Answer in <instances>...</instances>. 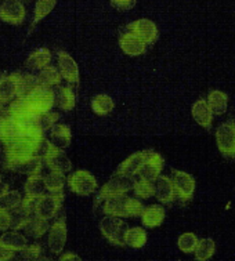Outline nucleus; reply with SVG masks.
<instances>
[{"label": "nucleus", "mask_w": 235, "mask_h": 261, "mask_svg": "<svg viewBox=\"0 0 235 261\" xmlns=\"http://www.w3.org/2000/svg\"><path fill=\"white\" fill-rule=\"evenodd\" d=\"M0 19L7 24L21 25L25 19V7L19 0H5L0 6Z\"/></svg>", "instance_id": "9b49d317"}, {"label": "nucleus", "mask_w": 235, "mask_h": 261, "mask_svg": "<svg viewBox=\"0 0 235 261\" xmlns=\"http://www.w3.org/2000/svg\"><path fill=\"white\" fill-rule=\"evenodd\" d=\"M192 118L197 122L199 126H202L203 128L212 127V122H213V112H212L211 107L207 104L206 100H198L195 104L192 105L191 110Z\"/></svg>", "instance_id": "aec40b11"}, {"label": "nucleus", "mask_w": 235, "mask_h": 261, "mask_svg": "<svg viewBox=\"0 0 235 261\" xmlns=\"http://www.w3.org/2000/svg\"><path fill=\"white\" fill-rule=\"evenodd\" d=\"M215 250H216V243L211 238H203L198 242V246L195 249V260L198 261H207L209 258H212V256L215 254Z\"/></svg>", "instance_id": "72a5a7b5"}, {"label": "nucleus", "mask_w": 235, "mask_h": 261, "mask_svg": "<svg viewBox=\"0 0 235 261\" xmlns=\"http://www.w3.org/2000/svg\"><path fill=\"white\" fill-rule=\"evenodd\" d=\"M163 165H165V161L163 158L156 153V152L151 151L149 152L148 158L147 161L143 165V167L140 169L139 171V177L143 178V180H148V181H155L161 176V171L163 169Z\"/></svg>", "instance_id": "dca6fc26"}, {"label": "nucleus", "mask_w": 235, "mask_h": 261, "mask_svg": "<svg viewBox=\"0 0 235 261\" xmlns=\"http://www.w3.org/2000/svg\"><path fill=\"white\" fill-rule=\"evenodd\" d=\"M32 213H29L28 210L24 209L22 206H19L17 209L11 212V229H22L27 225L29 220H31Z\"/></svg>", "instance_id": "58836bf2"}, {"label": "nucleus", "mask_w": 235, "mask_h": 261, "mask_svg": "<svg viewBox=\"0 0 235 261\" xmlns=\"http://www.w3.org/2000/svg\"><path fill=\"white\" fill-rule=\"evenodd\" d=\"M58 67H60L61 76L68 83H73V85L79 83V69H77L76 62L68 53L58 51Z\"/></svg>", "instance_id": "a211bd4d"}, {"label": "nucleus", "mask_w": 235, "mask_h": 261, "mask_svg": "<svg viewBox=\"0 0 235 261\" xmlns=\"http://www.w3.org/2000/svg\"><path fill=\"white\" fill-rule=\"evenodd\" d=\"M111 5L115 9L126 11V10H130L135 7L136 0H111Z\"/></svg>", "instance_id": "c03bdc74"}, {"label": "nucleus", "mask_w": 235, "mask_h": 261, "mask_svg": "<svg viewBox=\"0 0 235 261\" xmlns=\"http://www.w3.org/2000/svg\"><path fill=\"white\" fill-rule=\"evenodd\" d=\"M149 152L151 151H139L133 153V155H130L126 161L122 162L119 166H118L115 174L127 177H135L136 174H139L140 169L143 167V165L147 161Z\"/></svg>", "instance_id": "2eb2a0df"}, {"label": "nucleus", "mask_w": 235, "mask_h": 261, "mask_svg": "<svg viewBox=\"0 0 235 261\" xmlns=\"http://www.w3.org/2000/svg\"><path fill=\"white\" fill-rule=\"evenodd\" d=\"M165 207L161 204H151L147 206L141 213V223L144 224L147 228H156L163 223L165 220Z\"/></svg>", "instance_id": "412c9836"}, {"label": "nucleus", "mask_w": 235, "mask_h": 261, "mask_svg": "<svg viewBox=\"0 0 235 261\" xmlns=\"http://www.w3.org/2000/svg\"><path fill=\"white\" fill-rule=\"evenodd\" d=\"M51 61V53L50 50L46 47L38 48L36 51H34L28 57L25 65L29 68V69H43L50 64Z\"/></svg>", "instance_id": "b1692460"}, {"label": "nucleus", "mask_w": 235, "mask_h": 261, "mask_svg": "<svg viewBox=\"0 0 235 261\" xmlns=\"http://www.w3.org/2000/svg\"><path fill=\"white\" fill-rule=\"evenodd\" d=\"M19 73H11L0 82V105L7 104L17 95Z\"/></svg>", "instance_id": "4be33fe9"}, {"label": "nucleus", "mask_w": 235, "mask_h": 261, "mask_svg": "<svg viewBox=\"0 0 235 261\" xmlns=\"http://www.w3.org/2000/svg\"><path fill=\"white\" fill-rule=\"evenodd\" d=\"M198 242H199V239H198L195 233L184 232L178 237L177 246L182 253L190 254V253L195 252V249H197L198 246Z\"/></svg>", "instance_id": "4c0bfd02"}, {"label": "nucleus", "mask_w": 235, "mask_h": 261, "mask_svg": "<svg viewBox=\"0 0 235 261\" xmlns=\"http://www.w3.org/2000/svg\"><path fill=\"white\" fill-rule=\"evenodd\" d=\"M64 202V192L61 194L43 195L36 200L35 204V216L39 219L51 220L54 219L61 209Z\"/></svg>", "instance_id": "423d86ee"}, {"label": "nucleus", "mask_w": 235, "mask_h": 261, "mask_svg": "<svg viewBox=\"0 0 235 261\" xmlns=\"http://www.w3.org/2000/svg\"><path fill=\"white\" fill-rule=\"evenodd\" d=\"M127 29H129L130 32L137 35L147 44H152L158 39V28H156L155 22H152L151 19H137L135 22H130L127 25Z\"/></svg>", "instance_id": "ddd939ff"}, {"label": "nucleus", "mask_w": 235, "mask_h": 261, "mask_svg": "<svg viewBox=\"0 0 235 261\" xmlns=\"http://www.w3.org/2000/svg\"><path fill=\"white\" fill-rule=\"evenodd\" d=\"M56 93V104L60 110L71 111L75 107V94L71 87H58Z\"/></svg>", "instance_id": "c756f323"}, {"label": "nucleus", "mask_w": 235, "mask_h": 261, "mask_svg": "<svg viewBox=\"0 0 235 261\" xmlns=\"http://www.w3.org/2000/svg\"><path fill=\"white\" fill-rule=\"evenodd\" d=\"M43 254V247L39 243H34L31 246H27L24 250H21V258L24 260H39Z\"/></svg>", "instance_id": "79ce46f5"}, {"label": "nucleus", "mask_w": 235, "mask_h": 261, "mask_svg": "<svg viewBox=\"0 0 235 261\" xmlns=\"http://www.w3.org/2000/svg\"><path fill=\"white\" fill-rule=\"evenodd\" d=\"M61 72L57 71V68L54 67H46L43 69H40V73L38 76L39 86L43 87H53V86H58L61 82Z\"/></svg>", "instance_id": "2f4dec72"}, {"label": "nucleus", "mask_w": 235, "mask_h": 261, "mask_svg": "<svg viewBox=\"0 0 235 261\" xmlns=\"http://www.w3.org/2000/svg\"><path fill=\"white\" fill-rule=\"evenodd\" d=\"M0 242L3 243L5 246H7L14 252H21L24 250L25 247L28 246L27 238L24 235H21L17 231H11V232H5L0 237Z\"/></svg>", "instance_id": "cd10ccee"}, {"label": "nucleus", "mask_w": 235, "mask_h": 261, "mask_svg": "<svg viewBox=\"0 0 235 261\" xmlns=\"http://www.w3.org/2000/svg\"><path fill=\"white\" fill-rule=\"evenodd\" d=\"M11 228V212L0 206V231H7Z\"/></svg>", "instance_id": "37998d69"}, {"label": "nucleus", "mask_w": 235, "mask_h": 261, "mask_svg": "<svg viewBox=\"0 0 235 261\" xmlns=\"http://www.w3.org/2000/svg\"><path fill=\"white\" fill-rule=\"evenodd\" d=\"M39 86L38 76L34 75H21L18 77V90H17V97L18 98H25L28 97L32 91Z\"/></svg>", "instance_id": "f704fd0d"}, {"label": "nucleus", "mask_w": 235, "mask_h": 261, "mask_svg": "<svg viewBox=\"0 0 235 261\" xmlns=\"http://www.w3.org/2000/svg\"><path fill=\"white\" fill-rule=\"evenodd\" d=\"M50 130H51V133H50L51 143H53L56 147L61 148V149L69 147L72 134H71V128L68 127L67 124L56 123Z\"/></svg>", "instance_id": "5701e85b"}, {"label": "nucleus", "mask_w": 235, "mask_h": 261, "mask_svg": "<svg viewBox=\"0 0 235 261\" xmlns=\"http://www.w3.org/2000/svg\"><path fill=\"white\" fill-rule=\"evenodd\" d=\"M119 47L122 48V51L130 57H139L141 54H144L145 50H147V43L143 42L133 32H127V34H123L120 36Z\"/></svg>", "instance_id": "f3484780"}, {"label": "nucleus", "mask_w": 235, "mask_h": 261, "mask_svg": "<svg viewBox=\"0 0 235 261\" xmlns=\"http://www.w3.org/2000/svg\"><path fill=\"white\" fill-rule=\"evenodd\" d=\"M22 203V198L18 191H9L0 198V206L7 210H14Z\"/></svg>", "instance_id": "ea45409f"}, {"label": "nucleus", "mask_w": 235, "mask_h": 261, "mask_svg": "<svg viewBox=\"0 0 235 261\" xmlns=\"http://www.w3.org/2000/svg\"><path fill=\"white\" fill-rule=\"evenodd\" d=\"M135 182L136 181L133 180V177L115 174V177H112L107 184L101 187L100 192L97 194L96 199H94V209H97V206L102 200L108 199L111 196H119V195L127 194L130 190H133Z\"/></svg>", "instance_id": "7ed1b4c3"}, {"label": "nucleus", "mask_w": 235, "mask_h": 261, "mask_svg": "<svg viewBox=\"0 0 235 261\" xmlns=\"http://www.w3.org/2000/svg\"><path fill=\"white\" fill-rule=\"evenodd\" d=\"M67 223H65V217H60L57 221H54V224L48 229V249L51 250L54 254H60L63 252L65 242H67Z\"/></svg>", "instance_id": "9d476101"}, {"label": "nucleus", "mask_w": 235, "mask_h": 261, "mask_svg": "<svg viewBox=\"0 0 235 261\" xmlns=\"http://www.w3.org/2000/svg\"><path fill=\"white\" fill-rule=\"evenodd\" d=\"M42 141L38 143V141H31V140H19V141H15V143L7 144L5 149L6 163H11V162L22 159V158L38 155Z\"/></svg>", "instance_id": "1a4fd4ad"}, {"label": "nucleus", "mask_w": 235, "mask_h": 261, "mask_svg": "<svg viewBox=\"0 0 235 261\" xmlns=\"http://www.w3.org/2000/svg\"><path fill=\"white\" fill-rule=\"evenodd\" d=\"M144 206L141 200L129 198L125 195L119 196H111L106 199L102 206V213L106 216H115L120 219H129V217H139L143 213Z\"/></svg>", "instance_id": "f03ea898"}, {"label": "nucleus", "mask_w": 235, "mask_h": 261, "mask_svg": "<svg viewBox=\"0 0 235 261\" xmlns=\"http://www.w3.org/2000/svg\"><path fill=\"white\" fill-rule=\"evenodd\" d=\"M65 173L63 171H56L51 170L48 173L47 176L44 177L46 181V187L50 194H61L65 186Z\"/></svg>", "instance_id": "473e14b6"}, {"label": "nucleus", "mask_w": 235, "mask_h": 261, "mask_svg": "<svg viewBox=\"0 0 235 261\" xmlns=\"http://www.w3.org/2000/svg\"><path fill=\"white\" fill-rule=\"evenodd\" d=\"M133 191H135V195L140 199H148L151 196H155V184L154 181L143 180L140 178L135 182V187H133Z\"/></svg>", "instance_id": "e433bc0d"}, {"label": "nucleus", "mask_w": 235, "mask_h": 261, "mask_svg": "<svg viewBox=\"0 0 235 261\" xmlns=\"http://www.w3.org/2000/svg\"><path fill=\"white\" fill-rule=\"evenodd\" d=\"M68 187L73 194L89 196L97 190L96 177L87 170H77L68 177Z\"/></svg>", "instance_id": "6e6552de"}, {"label": "nucleus", "mask_w": 235, "mask_h": 261, "mask_svg": "<svg viewBox=\"0 0 235 261\" xmlns=\"http://www.w3.org/2000/svg\"><path fill=\"white\" fill-rule=\"evenodd\" d=\"M47 187H46V181L43 177H40L39 174H32L28 177V180L25 182L24 191L27 196H32V198H40L46 195Z\"/></svg>", "instance_id": "a878e982"}, {"label": "nucleus", "mask_w": 235, "mask_h": 261, "mask_svg": "<svg viewBox=\"0 0 235 261\" xmlns=\"http://www.w3.org/2000/svg\"><path fill=\"white\" fill-rule=\"evenodd\" d=\"M60 118V115L57 112H51V111H48V112H44V114H39L36 116V122H38L39 127L42 128L43 132L46 130H50V128L53 127L56 122Z\"/></svg>", "instance_id": "a19ab883"}, {"label": "nucleus", "mask_w": 235, "mask_h": 261, "mask_svg": "<svg viewBox=\"0 0 235 261\" xmlns=\"http://www.w3.org/2000/svg\"><path fill=\"white\" fill-rule=\"evenodd\" d=\"M173 184L176 194L181 200H191L195 192V180L186 171L173 170Z\"/></svg>", "instance_id": "f8f14e48"}, {"label": "nucleus", "mask_w": 235, "mask_h": 261, "mask_svg": "<svg viewBox=\"0 0 235 261\" xmlns=\"http://www.w3.org/2000/svg\"><path fill=\"white\" fill-rule=\"evenodd\" d=\"M60 260H61V261H67V260H76V261H79V260H81V257L76 256L75 253H65L64 256L60 257Z\"/></svg>", "instance_id": "49530a36"}, {"label": "nucleus", "mask_w": 235, "mask_h": 261, "mask_svg": "<svg viewBox=\"0 0 235 261\" xmlns=\"http://www.w3.org/2000/svg\"><path fill=\"white\" fill-rule=\"evenodd\" d=\"M14 250H11L7 246H5L3 243L0 242V261H7L14 258Z\"/></svg>", "instance_id": "a18cd8bd"}, {"label": "nucleus", "mask_w": 235, "mask_h": 261, "mask_svg": "<svg viewBox=\"0 0 235 261\" xmlns=\"http://www.w3.org/2000/svg\"><path fill=\"white\" fill-rule=\"evenodd\" d=\"M25 232L27 235H29L31 238H34V239H39V238H42L44 233L47 232L50 227H48V223L47 220H43V219H39V217H31L27 225L24 228Z\"/></svg>", "instance_id": "c85d7f7f"}, {"label": "nucleus", "mask_w": 235, "mask_h": 261, "mask_svg": "<svg viewBox=\"0 0 235 261\" xmlns=\"http://www.w3.org/2000/svg\"><path fill=\"white\" fill-rule=\"evenodd\" d=\"M42 165H43V158L40 155H32V156L22 158L11 163H6V169L18 171L21 174L32 176V174H39L42 171Z\"/></svg>", "instance_id": "4468645a"}, {"label": "nucleus", "mask_w": 235, "mask_h": 261, "mask_svg": "<svg viewBox=\"0 0 235 261\" xmlns=\"http://www.w3.org/2000/svg\"><path fill=\"white\" fill-rule=\"evenodd\" d=\"M54 104H56V93L50 87L38 86L28 97L18 98L14 102H11L9 115L17 119L35 116L51 111Z\"/></svg>", "instance_id": "f257e3e1"}, {"label": "nucleus", "mask_w": 235, "mask_h": 261, "mask_svg": "<svg viewBox=\"0 0 235 261\" xmlns=\"http://www.w3.org/2000/svg\"><path fill=\"white\" fill-rule=\"evenodd\" d=\"M126 229H127V225L125 221L115 216H106L100 223L101 233L108 242L116 246H125L123 237H125Z\"/></svg>", "instance_id": "20e7f679"}, {"label": "nucleus", "mask_w": 235, "mask_h": 261, "mask_svg": "<svg viewBox=\"0 0 235 261\" xmlns=\"http://www.w3.org/2000/svg\"><path fill=\"white\" fill-rule=\"evenodd\" d=\"M123 241H125L126 246L140 249V247L145 246V243H147V232H145L144 228L141 227L127 228Z\"/></svg>", "instance_id": "bb28decb"}, {"label": "nucleus", "mask_w": 235, "mask_h": 261, "mask_svg": "<svg viewBox=\"0 0 235 261\" xmlns=\"http://www.w3.org/2000/svg\"><path fill=\"white\" fill-rule=\"evenodd\" d=\"M7 116H9V110L3 108V105H0V124H2V122H3Z\"/></svg>", "instance_id": "de8ad7c7"}, {"label": "nucleus", "mask_w": 235, "mask_h": 261, "mask_svg": "<svg viewBox=\"0 0 235 261\" xmlns=\"http://www.w3.org/2000/svg\"><path fill=\"white\" fill-rule=\"evenodd\" d=\"M207 104L215 115H223L228 107V95L220 90H212L207 94Z\"/></svg>", "instance_id": "393cba45"}, {"label": "nucleus", "mask_w": 235, "mask_h": 261, "mask_svg": "<svg viewBox=\"0 0 235 261\" xmlns=\"http://www.w3.org/2000/svg\"><path fill=\"white\" fill-rule=\"evenodd\" d=\"M216 144L221 155L235 158V122L227 120L216 130Z\"/></svg>", "instance_id": "0eeeda50"}, {"label": "nucleus", "mask_w": 235, "mask_h": 261, "mask_svg": "<svg viewBox=\"0 0 235 261\" xmlns=\"http://www.w3.org/2000/svg\"><path fill=\"white\" fill-rule=\"evenodd\" d=\"M114 107H115L114 101L107 94H98L91 100V110L94 114L100 115V116L111 114L114 111Z\"/></svg>", "instance_id": "7c9ffc66"}, {"label": "nucleus", "mask_w": 235, "mask_h": 261, "mask_svg": "<svg viewBox=\"0 0 235 261\" xmlns=\"http://www.w3.org/2000/svg\"><path fill=\"white\" fill-rule=\"evenodd\" d=\"M155 184V198L161 203H172L176 198V188L173 184V178L168 176H159L154 181Z\"/></svg>", "instance_id": "6ab92c4d"}, {"label": "nucleus", "mask_w": 235, "mask_h": 261, "mask_svg": "<svg viewBox=\"0 0 235 261\" xmlns=\"http://www.w3.org/2000/svg\"><path fill=\"white\" fill-rule=\"evenodd\" d=\"M3 79H5V76H3V73H2V72H0V82L3 81Z\"/></svg>", "instance_id": "8fccbe9b"}, {"label": "nucleus", "mask_w": 235, "mask_h": 261, "mask_svg": "<svg viewBox=\"0 0 235 261\" xmlns=\"http://www.w3.org/2000/svg\"><path fill=\"white\" fill-rule=\"evenodd\" d=\"M19 140H31V141H38V143L42 141V140H36L32 136H29L22 127V124L19 123L18 119L9 115L0 124V141L7 145V144L19 141Z\"/></svg>", "instance_id": "39448f33"}, {"label": "nucleus", "mask_w": 235, "mask_h": 261, "mask_svg": "<svg viewBox=\"0 0 235 261\" xmlns=\"http://www.w3.org/2000/svg\"><path fill=\"white\" fill-rule=\"evenodd\" d=\"M57 5V0H38L36 2V6H35V11H34V21H32V28L31 31L35 28V25L40 22L44 17H47L53 9ZM29 31V32H31Z\"/></svg>", "instance_id": "c9c22d12"}, {"label": "nucleus", "mask_w": 235, "mask_h": 261, "mask_svg": "<svg viewBox=\"0 0 235 261\" xmlns=\"http://www.w3.org/2000/svg\"><path fill=\"white\" fill-rule=\"evenodd\" d=\"M9 192V186L6 184V182H3V181L0 180V198L3 196L5 194H7Z\"/></svg>", "instance_id": "09e8293b"}]
</instances>
